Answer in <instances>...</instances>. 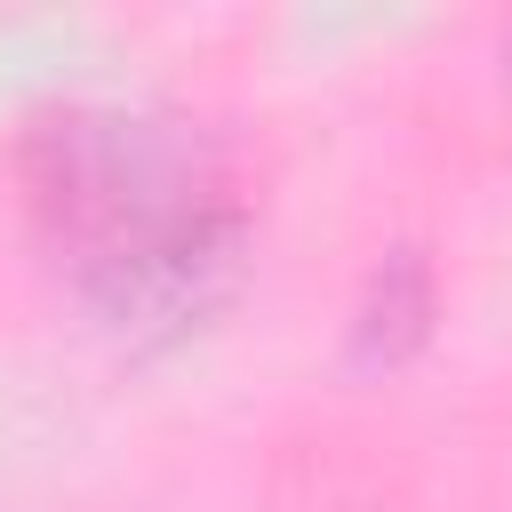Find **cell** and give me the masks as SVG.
<instances>
[{
    "label": "cell",
    "instance_id": "1",
    "mask_svg": "<svg viewBox=\"0 0 512 512\" xmlns=\"http://www.w3.org/2000/svg\"><path fill=\"white\" fill-rule=\"evenodd\" d=\"M48 248L120 336H184L240 272V208L184 120L72 104L24 136Z\"/></svg>",
    "mask_w": 512,
    "mask_h": 512
},
{
    "label": "cell",
    "instance_id": "2",
    "mask_svg": "<svg viewBox=\"0 0 512 512\" xmlns=\"http://www.w3.org/2000/svg\"><path fill=\"white\" fill-rule=\"evenodd\" d=\"M504 56H512V40H504Z\"/></svg>",
    "mask_w": 512,
    "mask_h": 512
}]
</instances>
